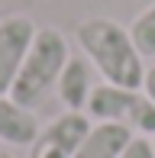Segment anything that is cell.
Instances as JSON below:
<instances>
[{"label":"cell","instance_id":"cell-1","mask_svg":"<svg viewBox=\"0 0 155 158\" xmlns=\"http://www.w3.org/2000/svg\"><path fill=\"white\" fill-rule=\"evenodd\" d=\"M74 39L107 84L142 90L149 68L142 64V52L136 48L126 26H119L116 19H107V16H87L78 23Z\"/></svg>","mask_w":155,"mask_h":158},{"label":"cell","instance_id":"cell-2","mask_svg":"<svg viewBox=\"0 0 155 158\" xmlns=\"http://www.w3.org/2000/svg\"><path fill=\"white\" fill-rule=\"evenodd\" d=\"M68 58H71V55H68V39L65 35L55 29V26L39 29L36 39H32V45H29V52H26V58H23V68H19L16 81H13V87H10V97L32 110V106L42 103L45 94L58 84Z\"/></svg>","mask_w":155,"mask_h":158},{"label":"cell","instance_id":"cell-3","mask_svg":"<svg viewBox=\"0 0 155 158\" xmlns=\"http://www.w3.org/2000/svg\"><path fill=\"white\" fill-rule=\"evenodd\" d=\"M87 113L97 123H116L136 135H155V103L145 90L100 84L87 100Z\"/></svg>","mask_w":155,"mask_h":158},{"label":"cell","instance_id":"cell-4","mask_svg":"<svg viewBox=\"0 0 155 158\" xmlns=\"http://www.w3.org/2000/svg\"><path fill=\"white\" fill-rule=\"evenodd\" d=\"M87 132H90V116L81 110H68L55 116L45 129H39L36 142L29 145V158H74Z\"/></svg>","mask_w":155,"mask_h":158},{"label":"cell","instance_id":"cell-5","mask_svg":"<svg viewBox=\"0 0 155 158\" xmlns=\"http://www.w3.org/2000/svg\"><path fill=\"white\" fill-rule=\"evenodd\" d=\"M36 32H39L36 23L29 16H23V13H13V16L0 19V97L10 94Z\"/></svg>","mask_w":155,"mask_h":158},{"label":"cell","instance_id":"cell-6","mask_svg":"<svg viewBox=\"0 0 155 158\" xmlns=\"http://www.w3.org/2000/svg\"><path fill=\"white\" fill-rule=\"evenodd\" d=\"M39 135V119L29 106L16 103L10 94L0 97V142L6 145H32Z\"/></svg>","mask_w":155,"mask_h":158},{"label":"cell","instance_id":"cell-7","mask_svg":"<svg viewBox=\"0 0 155 158\" xmlns=\"http://www.w3.org/2000/svg\"><path fill=\"white\" fill-rule=\"evenodd\" d=\"M132 135L126 126L116 123H97L90 126V132L84 135V142L78 145L74 158H119L126 152V145L132 142Z\"/></svg>","mask_w":155,"mask_h":158},{"label":"cell","instance_id":"cell-8","mask_svg":"<svg viewBox=\"0 0 155 158\" xmlns=\"http://www.w3.org/2000/svg\"><path fill=\"white\" fill-rule=\"evenodd\" d=\"M58 100L68 106V110H87V100L94 94V84H90V64L84 58H68L65 71L58 77Z\"/></svg>","mask_w":155,"mask_h":158},{"label":"cell","instance_id":"cell-9","mask_svg":"<svg viewBox=\"0 0 155 158\" xmlns=\"http://www.w3.org/2000/svg\"><path fill=\"white\" fill-rule=\"evenodd\" d=\"M129 35L136 42V48L142 52V58H155V3L145 6L129 26Z\"/></svg>","mask_w":155,"mask_h":158},{"label":"cell","instance_id":"cell-10","mask_svg":"<svg viewBox=\"0 0 155 158\" xmlns=\"http://www.w3.org/2000/svg\"><path fill=\"white\" fill-rule=\"evenodd\" d=\"M119 158H155V148H152V139L145 135H132V142L126 145V152Z\"/></svg>","mask_w":155,"mask_h":158},{"label":"cell","instance_id":"cell-11","mask_svg":"<svg viewBox=\"0 0 155 158\" xmlns=\"http://www.w3.org/2000/svg\"><path fill=\"white\" fill-rule=\"evenodd\" d=\"M142 90L152 97V103H155V64H152L149 71H145V84H142Z\"/></svg>","mask_w":155,"mask_h":158},{"label":"cell","instance_id":"cell-12","mask_svg":"<svg viewBox=\"0 0 155 158\" xmlns=\"http://www.w3.org/2000/svg\"><path fill=\"white\" fill-rule=\"evenodd\" d=\"M0 158H13V155H6V152H0Z\"/></svg>","mask_w":155,"mask_h":158},{"label":"cell","instance_id":"cell-13","mask_svg":"<svg viewBox=\"0 0 155 158\" xmlns=\"http://www.w3.org/2000/svg\"><path fill=\"white\" fill-rule=\"evenodd\" d=\"M152 148H155V135H152Z\"/></svg>","mask_w":155,"mask_h":158}]
</instances>
